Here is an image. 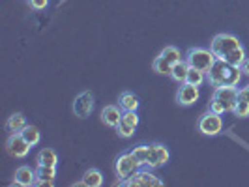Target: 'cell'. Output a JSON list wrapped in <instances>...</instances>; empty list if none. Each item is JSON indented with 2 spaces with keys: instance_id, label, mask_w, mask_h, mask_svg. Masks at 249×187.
<instances>
[{
  "instance_id": "cell-1",
  "label": "cell",
  "mask_w": 249,
  "mask_h": 187,
  "mask_svg": "<svg viewBox=\"0 0 249 187\" xmlns=\"http://www.w3.org/2000/svg\"><path fill=\"white\" fill-rule=\"evenodd\" d=\"M210 49L215 54V58L225 60L232 66H242L244 60L248 58L242 41L234 34H229V32H221L213 36V39L210 41Z\"/></svg>"
},
{
  "instance_id": "cell-2",
  "label": "cell",
  "mask_w": 249,
  "mask_h": 187,
  "mask_svg": "<svg viewBox=\"0 0 249 187\" xmlns=\"http://www.w3.org/2000/svg\"><path fill=\"white\" fill-rule=\"evenodd\" d=\"M242 69L240 66H232V64L225 62L215 58L213 66L210 68V71L206 73V81L210 83V86H238L242 81Z\"/></svg>"
},
{
  "instance_id": "cell-3",
  "label": "cell",
  "mask_w": 249,
  "mask_h": 187,
  "mask_svg": "<svg viewBox=\"0 0 249 187\" xmlns=\"http://www.w3.org/2000/svg\"><path fill=\"white\" fill-rule=\"evenodd\" d=\"M131 152L137 155V159L141 161L142 167L146 169H160L163 165H167L171 159V152L165 144L154 142V144H139L135 148H131Z\"/></svg>"
},
{
  "instance_id": "cell-4",
  "label": "cell",
  "mask_w": 249,
  "mask_h": 187,
  "mask_svg": "<svg viewBox=\"0 0 249 187\" xmlns=\"http://www.w3.org/2000/svg\"><path fill=\"white\" fill-rule=\"evenodd\" d=\"M238 100V88L236 86H217L213 88V94L210 98V111L217 112V114H227L232 112L236 107Z\"/></svg>"
},
{
  "instance_id": "cell-5",
  "label": "cell",
  "mask_w": 249,
  "mask_h": 187,
  "mask_svg": "<svg viewBox=\"0 0 249 187\" xmlns=\"http://www.w3.org/2000/svg\"><path fill=\"white\" fill-rule=\"evenodd\" d=\"M139 169H142L141 161L137 159V155L129 150V152H124L116 157V163H114V170H116V176H118V184H124L127 178L137 172Z\"/></svg>"
},
{
  "instance_id": "cell-6",
  "label": "cell",
  "mask_w": 249,
  "mask_h": 187,
  "mask_svg": "<svg viewBox=\"0 0 249 187\" xmlns=\"http://www.w3.org/2000/svg\"><path fill=\"white\" fill-rule=\"evenodd\" d=\"M189 68H195V69H200L204 73L210 71V68L215 62V54L212 52V49H204V47H191V49L186 52V58H184Z\"/></svg>"
},
{
  "instance_id": "cell-7",
  "label": "cell",
  "mask_w": 249,
  "mask_h": 187,
  "mask_svg": "<svg viewBox=\"0 0 249 187\" xmlns=\"http://www.w3.org/2000/svg\"><path fill=\"white\" fill-rule=\"evenodd\" d=\"M180 60H184L180 49H176V47H173V45H169V47H165V49L156 56V60H154V64H152V68H154L156 73L169 75V77H171L173 66H175L176 62H180Z\"/></svg>"
},
{
  "instance_id": "cell-8",
  "label": "cell",
  "mask_w": 249,
  "mask_h": 187,
  "mask_svg": "<svg viewBox=\"0 0 249 187\" xmlns=\"http://www.w3.org/2000/svg\"><path fill=\"white\" fill-rule=\"evenodd\" d=\"M197 127H199V131L202 135H206V137H215V135H219V133L223 131V118H221V114H217V112L208 111L199 118Z\"/></svg>"
},
{
  "instance_id": "cell-9",
  "label": "cell",
  "mask_w": 249,
  "mask_h": 187,
  "mask_svg": "<svg viewBox=\"0 0 249 187\" xmlns=\"http://www.w3.org/2000/svg\"><path fill=\"white\" fill-rule=\"evenodd\" d=\"M122 186L127 187H161L163 180L156 176L150 169H139L131 178H127Z\"/></svg>"
},
{
  "instance_id": "cell-10",
  "label": "cell",
  "mask_w": 249,
  "mask_h": 187,
  "mask_svg": "<svg viewBox=\"0 0 249 187\" xmlns=\"http://www.w3.org/2000/svg\"><path fill=\"white\" fill-rule=\"evenodd\" d=\"M94 107H96V101H94V96H92V92H81L73 101V114L77 118H81V120H85L88 118L92 112H94Z\"/></svg>"
},
{
  "instance_id": "cell-11",
  "label": "cell",
  "mask_w": 249,
  "mask_h": 187,
  "mask_svg": "<svg viewBox=\"0 0 249 187\" xmlns=\"http://www.w3.org/2000/svg\"><path fill=\"white\" fill-rule=\"evenodd\" d=\"M30 144L25 140V137L21 135V133H12L10 138H8V142H6V150H8V153L15 157V159H25L26 155L30 153Z\"/></svg>"
},
{
  "instance_id": "cell-12",
  "label": "cell",
  "mask_w": 249,
  "mask_h": 187,
  "mask_svg": "<svg viewBox=\"0 0 249 187\" xmlns=\"http://www.w3.org/2000/svg\"><path fill=\"white\" fill-rule=\"evenodd\" d=\"M139 127V116L137 111H124L120 124L116 125V133L122 138H131L135 135V129Z\"/></svg>"
},
{
  "instance_id": "cell-13",
  "label": "cell",
  "mask_w": 249,
  "mask_h": 187,
  "mask_svg": "<svg viewBox=\"0 0 249 187\" xmlns=\"http://www.w3.org/2000/svg\"><path fill=\"white\" fill-rule=\"evenodd\" d=\"M200 98V90L199 86H193V85H180L178 88V92H176V101L180 103V105H184V107H191V105H195Z\"/></svg>"
},
{
  "instance_id": "cell-14",
  "label": "cell",
  "mask_w": 249,
  "mask_h": 187,
  "mask_svg": "<svg viewBox=\"0 0 249 187\" xmlns=\"http://www.w3.org/2000/svg\"><path fill=\"white\" fill-rule=\"evenodd\" d=\"M36 170L30 169L28 165H21L17 170H15V176H13V184L21 187H30V186H36Z\"/></svg>"
},
{
  "instance_id": "cell-15",
  "label": "cell",
  "mask_w": 249,
  "mask_h": 187,
  "mask_svg": "<svg viewBox=\"0 0 249 187\" xmlns=\"http://www.w3.org/2000/svg\"><path fill=\"white\" fill-rule=\"evenodd\" d=\"M122 114H124L122 107H118V105H107L101 111V122L105 125H109V127H116V125L120 124Z\"/></svg>"
},
{
  "instance_id": "cell-16",
  "label": "cell",
  "mask_w": 249,
  "mask_h": 187,
  "mask_svg": "<svg viewBox=\"0 0 249 187\" xmlns=\"http://www.w3.org/2000/svg\"><path fill=\"white\" fill-rule=\"evenodd\" d=\"M36 186H54V178H56V167H37L36 170Z\"/></svg>"
},
{
  "instance_id": "cell-17",
  "label": "cell",
  "mask_w": 249,
  "mask_h": 187,
  "mask_svg": "<svg viewBox=\"0 0 249 187\" xmlns=\"http://www.w3.org/2000/svg\"><path fill=\"white\" fill-rule=\"evenodd\" d=\"M37 167H56L58 165V155L53 148H41L36 157Z\"/></svg>"
},
{
  "instance_id": "cell-18",
  "label": "cell",
  "mask_w": 249,
  "mask_h": 187,
  "mask_svg": "<svg viewBox=\"0 0 249 187\" xmlns=\"http://www.w3.org/2000/svg\"><path fill=\"white\" fill-rule=\"evenodd\" d=\"M26 125L28 124H26V118L23 112H15V114H12L8 118V122H6V127H8L10 133H21Z\"/></svg>"
},
{
  "instance_id": "cell-19",
  "label": "cell",
  "mask_w": 249,
  "mask_h": 187,
  "mask_svg": "<svg viewBox=\"0 0 249 187\" xmlns=\"http://www.w3.org/2000/svg\"><path fill=\"white\" fill-rule=\"evenodd\" d=\"M81 186L85 187H101L103 186V174H101L98 169H88L83 180H81Z\"/></svg>"
},
{
  "instance_id": "cell-20",
  "label": "cell",
  "mask_w": 249,
  "mask_h": 187,
  "mask_svg": "<svg viewBox=\"0 0 249 187\" xmlns=\"http://www.w3.org/2000/svg\"><path fill=\"white\" fill-rule=\"evenodd\" d=\"M187 73H189V64L186 60H180L173 66V71H171V79L178 83V85H184L187 79Z\"/></svg>"
},
{
  "instance_id": "cell-21",
  "label": "cell",
  "mask_w": 249,
  "mask_h": 187,
  "mask_svg": "<svg viewBox=\"0 0 249 187\" xmlns=\"http://www.w3.org/2000/svg\"><path fill=\"white\" fill-rule=\"evenodd\" d=\"M118 103H120L122 111H137L139 105H141V101H139V98L133 92H122Z\"/></svg>"
},
{
  "instance_id": "cell-22",
  "label": "cell",
  "mask_w": 249,
  "mask_h": 187,
  "mask_svg": "<svg viewBox=\"0 0 249 187\" xmlns=\"http://www.w3.org/2000/svg\"><path fill=\"white\" fill-rule=\"evenodd\" d=\"M21 135L25 137V140L30 146H36V144H39V140H41V133H39V129H37L36 125H26L25 129L21 131Z\"/></svg>"
},
{
  "instance_id": "cell-23",
  "label": "cell",
  "mask_w": 249,
  "mask_h": 187,
  "mask_svg": "<svg viewBox=\"0 0 249 187\" xmlns=\"http://www.w3.org/2000/svg\"><path fill=\"white\" fill-rule=\"evenodd\" d=\"M187 85H193V86H202L206 83V73L200 71V69H195V68H189V73H187L186 79Z\"/></svg>"
},
{
  "instance_id": "cell-24",
  "label": "cell",
  "mask_w": 249,
  "mask_h": 187,
  "mask_svg": "<svg viewBox=\"0 0 249 187\" xmlns=\"http://www.w3.org/2000/svg\"><path fill=\"white\" fill-rule=\"evenodd\" d=\"M232 114L236 116V118H248L249 116V103L244 100H238L236 107H234V111H232Z\"/></svg>"
},
{
  "instance_id": "cell-25",
  "label": "cell",
  "mask_w": 249,
  "mask_h": 187,
  "mask_svg": "<svg viewBox=\"0 0 249 187\" xmlns=\"http://www.w3.org/2000/svg\"><path fill=\"white\" fill-rule=\"evenodd\" d=\"M28 2H30V8L36 10V12H41L49 6V0H28Z\"/></svg>"
},
{
  "instance_id": "cell-26",
  "label": "cell",
  "mask_w": 249,
  "mask_h": 187,
  "mask_svg": "<svg viewBox=\"0 0 249 187\" xmlns=\"http://www.w3.org/2000/svg\"><path fill=\"white\" fill-rule=\"evenodd\" d=\"M238 96H240V100H244L249 103V85L244 88H240V90H238Z\"/></svg>"
},
{
  "instance_id": "cell-27",
  "label": "cell",
  "mask_w": 249,
  "mask_h": 187,
  "mask_svg": "<svg viewBox=\"0 0 249 187\" xmlns=\"http://www.w3.org/2000/svg\"><path fill=\"white\" fill-rule=\"evenodd\" d=\"M240 69H242V73L246 75V77H249V58H246V60H244V64L240 66Z\"/></svg>"
}]
</instances>
